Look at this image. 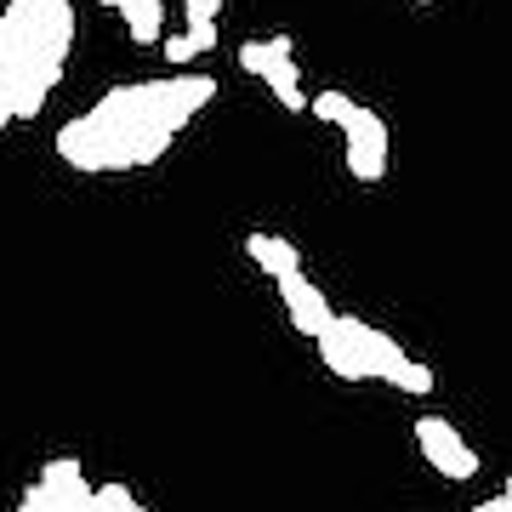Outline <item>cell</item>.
Returning <instances> with one entry per match:
<instances>
[{"instance_id": "obj_1", "label": "cell", "mask_w": 512, "mask_h": 512, "mask_svg": "<svg viewBox=\"0 0 512 512\" xmlns=\"http://www.w3.org/2000/svg\"><path fill=\"white\" fill-rule=\"evenodd\" d=\"M217 97L211 74H177V80H131L109 86L86 114H74L57 131V160L109 177V171H148L165 160V148L177 143V131Z\"/></svg>"}, {"instance_id": "obj_2", "label": "cell", "mask_w": 512, "mask_h": 512, "mask_svg": "<svg viewBox=\"0 0 512 512\" xmlns=\"http://www.w3.org/2000/svg\"><path fill=\"white\" fill-rule=\"evenodd\" d=\"M74 52V0H12L0 12V131L35 120Z\"/></svg>"}, {"instance_id": "obj_3", "label": "cell", "mask_w": 512, "mask_h": 512, "mask_svg": "<svg viewBox=\"0 0 512 512\" xmlns=\"http://www.w3.org/2000/svg\"><path fill=\"white\" fill-rule=\"evenodd\" d=\"M239 69L256 74L268 92L279 97V109L291 114H308V92H302V69H296V46L291 35H262V40H245L239 46Z\"/></svg>"}, {"instance_id": "obj_4", "label": "cell", "mask_w": 512, "mask_h": 512, "mask_svg": "<svg viewBox=\"0 0 512 512\" xmlns=\"http://www.w3.org/2000/svg\"><path fill=\"white\" fill-rule=\"evenodd\" d=\"M416 450L427 456V467L439 478H450V484H467V478H478V450L456 433V421L444 416H416Z\"/></svg>"}, {"instance_id": "obj_5", "label": "cell", "mask_w": 512, "mask_h": 512, "mask_svg": "<svg viewBox=\"0 0 512 512\" xmlns=\"http://www.w3.org/2000/svg\"><path fill=\"white\" fill-rule=\"evenodd\" d=\"M336 126H342V137H348V177L382 183L387 177V126H382V114L365 109V103H348V114H342Z\"/></svg>"}, {"instance_id": "obj_6", "label": "cell", "mask_w": 512, "mask_h": 512, "mask_svg": "<svg viewBox=\"0 0 512 512\" xmlns=\"http://www.w3.org/2000/svg\"><path fill=\"white\" fill-rule=\"evenodd\" d=\"M86 501H92V484L80 473V461L57 456V461H46L40 478L23 490L18 512H86Z\"/></svg>"}, {"instance_id": "obj_7", "label": "cell", "mask_w": 512, "mask_h": 512, "mask_svg": "<svg viewBox=\"0 0 512 512\" xmlns=\"http://www.w3.org/2000/svg\"><path fill=\"white\" fill-rule=\"evenodd\" d=\"M274 285H279V302H285V313H291V325L302 330V336H319V330H325L330 319H336L330 296L319 291V285H313V279L302 274V268H296V274H279Z\"/></svg>"}, {"instance_id": "obj_8", "label": "cell", "mask_w": 512, "mask_h": 512, "mask_svg": "<svg viewBox=\"0 0 512 512\" xmlns=\"http://www.w3.org/2000/svg\"><path fill=\"white\" fill-rule=\"evenodd\" d=\"M245 256H251L268 279L296 274V268H302V251H296L291 239H285V234H262V228H256V234H245Z\"/></svg>"}, {"instance_id": "obj_9", "label": "cell", "mask_w": 512, "mask_h": 512, "mask_svg": "<svg viewBox=\"0 0 512 512\" xmlns=\"http://www.w3.org/2000/svg\"><path fill=\"white\" fill-rule=\"evenodd\" d=\"M103 6H114L126 18V35L137 46H154L165 35V0H103Z\"/></svg>"}, {"instance_id": "obj_10", "label": "cell", "mask_w": 512, "mask_h": 512, "mask_svg": "<svg viewBox=\"0 0 512 512\" xmlns=\"http://www.w3.org/2000/svg\"><path fill=\"white\" fill-rule=\"evenodd\" d=\"M217 46V23H183V35H160V52L171 69H183V63H194L200 52H211Z\"/></svg>"}, {"instance_id": "obj_11", "label": "cell", "mask_w": 512, "mask_h": 512, "mask_svg": "<svg viewBox=\"0 0 512 512\" xmlns=\"http://www.w3.org/2000/svg\"><path fill=\"white\" fill-rule=\"evenodd\" d=\"M387 387H399V393H410V399H427V393H433V370L421 365V359H410V353H404V365L387 376Z\"/></svg>"}, {"instance_id": "obj_12", "label": "cell", "mask_w": 512, "mask_h": 512, "mask_svg": "<svg viewBox=\"0 0 512 512\" xmlns=\"http://www.w3.org/2000/svg\"><path fill=\"white\" fill-rule=\"evenodd\" d=\"M86 512H143V501H137L126 484H97L92 501H86Z\"/></svg>"}, {"instance_id": "obj_13", "label": "cell", "mask_w": 512, "mask_h": 512, "mask_svg": "<svg viewBox=\"0 0 512 512\" xmlns=\"http://www.w3.org/2000/svg\"><path fill=\"white\" fill-rule=\"evenodd\" d=\"M348 103H353L348 92H313V97H308V114L319 120V126H336V120L348 114Z\"/></svg>"}, {"instance_id": "obj_14", "label": "cell", "mask_w": 512, "mask_h": 512, "mask_svg": "<svg viewBox=\"0 0 512 512\" xmlns=\"http://www.w3.org/2000/svg\"><path fill=\"white\" fill-rule=\"evenodd\" d=\"M222 0H183V23H217Z\"/></svg>"}, {"instance_id": "obj_15", "label": "cell", "mask_w": 512, "mask_h": 512, "mask_svg": "<svg viewBox=\"0 0 512 512\" xmlns=\"http://www.w3.org/2000/svg\"><path fill=\"white\" fill-rule=\"evenodd\" d=\"M473 512H512V490H501V495H490V501H478Z\"/></svg>"}, {"instance_id": "obj_16", "label": "cell", "mask_w": 512, "mask_h": 512, "mask_svg": "<svg viewBox=\"0 0 512 512\" xmlns=\"http://www.w3.org/2000/svg\"><path fill=\"white\" fill-rule=\"evenodd\" d=\"M416 6H433V0H416Z\"/></svg>"}]
</instances>
